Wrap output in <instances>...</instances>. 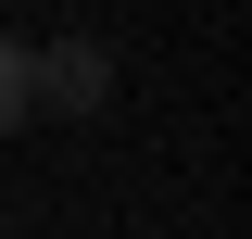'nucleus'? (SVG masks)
Returning a JSON list of instances; mask_svg holds the SVG:
<instances>
[{
    "label": "nucleus",
    "mask_w": 252,
    "mask_h": 239,
    "mask_svg": "<svg viewBox=\"0 0 252 239\" xmlns=\"http://www.w3.org/2000/svg\"><path fill=\"white\" fill-rule=\"evenodd\" d=\"M26 101L101 114V101H114V51H101V38H51V51H26Z\"/></svg>",
    "instance_id": "obj_1"
},
{
    "label": "nucleus",
    "mask_w": 252,
    "mask_h": 239,
    "mask_svg": "<svg viewBox=\"0 0 252 239\" xmlns=\"http://www.w3.org/2000/svg\"><path fill=\"white\" fill-rule=\"evenodd\" d=\"M26 114H38V101H26V38H0V139H13Z\"/></svg>",
    "instance_id": "obj_2"
}]
</instances>
